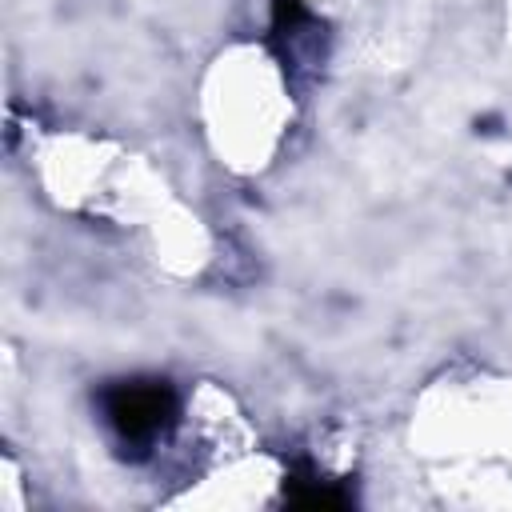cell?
I'll return each instance as SVG.
<instances>
[{"label": "cell", "mask_w": 512, "mask_h": 512, "mask_svg": "<svg viewBox=\"0 0 512 512\" xmlns=\"http://www.w3.org/2000/svg\"><path fill=\"white\" fill-rule=\"evenodd\" d=\"M104 420L128 448L156 444L176 420V392L168 380H116L100 396Z\"/></svg>", "instance_id": "cell-1"}, {"label": "cell", "mask_w": 512, "mask_h": 512, "mask_svg": "<svg viewBox=\"0 0 512 512\" xmlns=\"http://www.w3.org/2000/svg\"><path fill=\"white\" fill-rule=\"evenodd\" d=\"M284 496H288V504H296V508H344L352 496L348 492H340V488H332V480H316V476H292V484L284 488Z\"/></svg>", "instance_id": "cell-2"}]
</instances>
